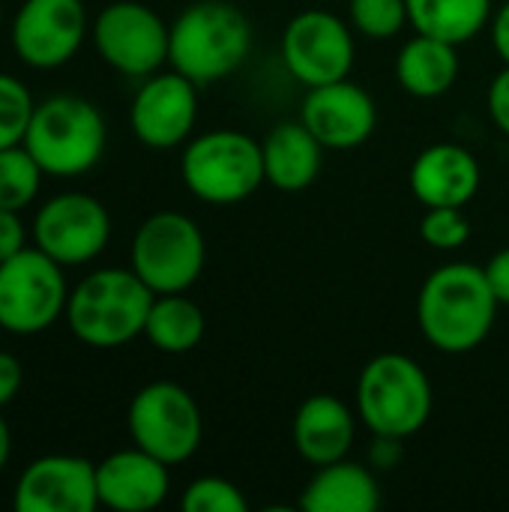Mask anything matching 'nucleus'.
I'll return each mask as SVG.
<instances>
[{
	"mask_svg": "<svg viewBox=\"0 0 509 512\" xmlns=\"http://www.w3.org/2000/svg\"><path fill=\"white\" fill-rule=\"evenodd\" d=\"M252 48V24L228 0H198L171 24L168 63L189 81L213 84L237 72Z\"/></svg>",
	"mask_w": 509,
	"mask_h": 512,
	"instance_id": "2",
	"label": "nucleus"
},
{
	"mask_svg": "<svg viewBox=\"0 0 509 512\" xmlns=\"http://www.w3.org/2000/svg\"><path fill=\"white\" fill-rule=\"evenodd\" d=\"M69 285L63 267L42 249H21L0 264V330L36 336L66 315Z\"/></svg>",
	"mask_w": 509,
	"mask_h": 512,
	"instance_id": "8",
	"label": "nucleus"
},
{
	"mask_svg": "<svg viewBox=\"0 0 509 512\" xmlns=\"http://www.w3.org/2000/svg\"><path fill=\"white\" fill-rule=\"evenodd\" d=\"M420 234L432 249H462L471 237V222L462 207H426Z\"/></svg>",
	"mask_w": 509,
	"mask_h": 512,
	"instance_id": "29",
	"label": "nucleus"
},
{
	"mask_svg": "<svg viewBox=\"0 0 509 512\" xmlns=\"http://www.w3.org/2000/svg\"><path fill=\"white\" fill-rule=\"evenodd\" d=\"M408 18L417 33L462 45L492 21V0H408Z\"/></svg>",
	"mask_w": 509,
	"mask_h": 512,
	"instance_id": "24",
	"label": "nucleus"
},
{
	"mask_svg": "<svg viewBox=\"0 0 509 512\" xmlns=\"http://www.w3.org/2000/svg\"><path fill=\"white\" fill-rule=\"evenodd\" d=\"M42 168L27 153L24 144L0 150V207L3 210H24L36 201L42 186Z\"/></svg>",
	"mask_w": 509,
	"mask_h": 512,
	"instance_id": "25",
	"label": "nucleus"
},
{
	"mask_svg": "<svg viewBox=\"0 0 509 512\" xmlns=\"http://www.w3.org/2000/svg\"><path fill=\"white\" fill-rule=\"evenodd\" d=\"M282 60L303 87L342 81L354 66V33L339 15L306 9L282 33Z\"/></svg>",
	"mask_w": 509,
	"mask_h": 512,
	"instance_id": "12",
	"label": "nucleus"
},
{
	"mask_svg": "<svg viewBox=\"0 0 509 512\" xmlns=\"http://www.w3.org/2000/svg\"><path fill=\"white\" fill-rule=\"evenodd\" d=\"M195 120H198V84L180 75L177 69L147 75L129 108V123L135 138L153 150H171L183 144L192 135Z\"/></svg>",
	"mask_w": 509,
	"mask_h": 512,
	"instance_id": "14",
	"label": "nucleus"
},
{
	"mask_svg": "<svg viewBox=\"0 0 509 512\" xmlns=\"http://www.w3.org/2000/svg\"><path fill=\"white\" fill-rule=\"evenodd\" d=\"M180 507L186 512H246L249 504L243 492L225 480V477H201L192 480L180 498Z\"/></svg>",
	"mask_w": 509,
	"mask_h": 512,
	"instance_id": "28",
	"label": "nucleus"
},
{
	"mask_svg": "<svg viewBox=\"0 0 509 512\" xmlns=\"http://www.w3.org/2000/svg\"><path fill=\"white\" fill-rule=\"evenodd\" d=\"M459 78V54L453 42L417 33L411 36L396 57V81L405 93L417 99L444 96Z\"/></svg>",
	"mask_w": 509,
	"mask_h": 512,
	"instance_id": "22",
	"label": "nucleus"
},
{
	"mask_svg": "<svg viewBox=\"0 0 509 512\" xmlns=\"http://www.w3.org/2000/svg\"><path fill=\"white\" fill-rule=\"evenodd\" d=\"M498 306L486 270L468 261H453L426 276L417 297V324L432 348L444 354H468L489 339Z\"/></svg>",
	"mask_w": 509,
	"mask_h": 512,
	"instance_id": "1",
	"label": "nucleus"
},
{
	"mask_svg": "<svg viewBox=\"0 0 509 512\" xmlns=\"http://www.w3.org/2000/svg\"><path fill=\"white\" fill-rule=\"evenodd\" d=\"M9 453H12V435H9L6 420L0 417V474H3V468H6V462H9Z\"/></svg>",
	"mask_w": 509,
	"mask_h": 512,
	"instance_id": "35",
	"label": "nucleus"
},
{
	"mask_svg": "<svg viewBox=\"0 0 509 512\" xmlns=\"http://www.w3.org/2000/svg\"><path fill=\"white\" fill-rule=\"evenodd\" d=\"M300 120L324 144V150H354L372 138L378 126V108L363 87L342 78L309 87Z\"/></svg>",
	"mask_w": 509,
	"mask_h": 512,
	"instance_id": "16",
	"label": "nucleus"
},
{
	"mask_svg": "<svg viewBox=\"0 0 509 512\" xmlns=\"http://www.w3.org/2000/svg\"><path fill=\"white\" fill-rule=\"evenodd\" d=\"M186 189L213 207H231L258 192L264 177V153L252 135L237 129H213L192 138L180 159Z\"/></svg>",
	"mask_w": 509,
	"mask_h": 512,
	"instance_id": "6",
	"label": "nucleus"
},
{
	"mask_svg": "<svg viewBox=\"0 0 509 512\" xmlns=\"http://www.w3.org/2000/svg\"><path fill=\"white\" fill-rule=\"evenodd\" d=\"M432 384L426 369L405 354H378L357 381V411L375 438L405 441L432 417Z\"/></svg>",
	"mask_w": 509,
	"mask_h": 512,
	"instance_id": "5",
	"label": "nucleus"
},
{
	"mask_svg": "<svg viewBox=\"0 0 509 512\" xmlns=\"http://www.w3.org/2000/svg\"><path fill=\"white\" fill-rule=\"evenodd\" d=\"M93 45L99 57L129 78H147L168 63L171 27L156 9L138 0L108 3L93 21Z\"/></svg>",
	"mask_w": 509,
	"mask_h": 512,
	"instance_id": "10",
	"label": "nucleus"
},
{
	"mask_svg": "<svg viewBox=\"0 0 509 512\" xmlns=\"http://www.w3.org/2000/svg\"><path fill=\"white\" fill-rule=\"evenodd\" d=\"M483 270H486V279H489V285H492L498 303H501V306H509V246L507 249H501V252H495Z\"/></svg>",
	"mask_w": 509,
	"mask_h": 512,
	"instance_id": "32",
	"label": "nucleus"
},
{
	"mask_svg": "<svg viewBox=\"0 0 509 512\" xmlns=\"http://www.w3.org/2000/svg\"><path fill=\"white\" fill-rule=\"evenodd\" d=\"M12 504L18 512H93L96 465L81 456H42L21 471Z\"/></svg>",
	"mask_w": 509,
	"mask_h": 512,
	"instance_id": "15",
	"label": "nucleus"
},
{
	"mask_svg": "<svg viewBox=\"0 0 509 512\" xmlns=\"http://www.w3.org/2000/svg\"><path fill=\"white\" fill-rule=\"evenodd\" d=\"M489 114L495 126L509 138V66H504L489 84Z\"/></svg>",
	"mask_w": 509,
	"mask_h": 512,
	"instance_id": "31",
	"label": "nucleus"
},
{
	"mask_svg": "<svg viewBox=\"0 0 509 512\" xmlns=\"http://www.w3.org/2000/svg\"><path fill=\"white\" fill-rule=\"evenodd\" d=\"M351 24L369 39H393L408 18V0H348Z\"/></svg>",
	"mask_w": 509,
	"mask_h": 512,
	"instance_id": "26",
	"label": "nucleus"
},
{
	"mask_svg": "<svg viewBox=\"0 0 509 512\" xmlns=\"http://www.w3.org/2000/svg\"><path fill=\"white\" fill-rule=\"evenodd\" d=\"M291 435H294L297 453L309 465L321 468L348 456L354 435H357V420L342 399L330 393H318L300 405Z\"/></svg>",
	"mask_w": 509,
	"mask_h": 512,
	"instance_id": "19",
	"label": "nucleus"
},
{
	"mask_svg": "<svg viewBox=\"0 0 509 512\" xmlns=\"http://www.w3.org/2000/svg\"><path fill=\"white\" fill-rule=\"evenodd\" d=\"M129 258L132 270L153 294H186L204 270L207 243L189 216L162 210L138 225Z\"/></svg>",
	"mask_w": 509,
	"mask_h": 512,
	"instance_id": "7",
	"label": "nucleus"
},
{
	"mask_svg": "<svg viewBox=\"0 0 509 512\" xmlns=\"http://www.w3.org/2000/svg\"><path fill=\"white\" fill-rule=\"evenodd\" d=\"M33 108H36V102H33L30 90L15 75L0 72V150L24 141Z\"/></svg>",
	"mask_w": 509,
	"mask_h": 512,
	"instance_id": "27",
	"label": "nucleus"
},
{
	"mask_svg": "<svg viewBox=\"0 0 509 512\" xmlns=\"http://www.w3.org/2000/svg\"><path fill=\"white\" fill-rule=\"evenodd\" d=\"M27 246V231L18 216V210H3L0 207V264L18 255Z\"/></svg>",
	"mask_w": 509,
	"mask_h": 512,
	"instance_id": "30",
	"label": "nucleus"
},
{
	"mask_svg": "<svg viewBox=\"0 0 509 512\" xmlns=\"http://www.w3.org/2000/svg\"><path fill=\"white\" fill-rule=\"evenodd\" d=\"M126 426L132 444L156 456L168 468L192 459L204 435L198 402L174 381H153L141 387L129 402Z\"/></svg>",
	"mask_w": 509,
	"mask_h": 512,
	"instance_id": "9",
	"label": "nucleus"
},
{
	"mask_svg": "<svg viewBox=\"0 0 509 512\" xmlns=\"http://www.w3.org/2000/svg\"><path fill=\"white\" fill-rule=\"evenodd\" d=\"M306 512H375L381 507V489L369 468L360 462H330L315 471L300 495Z\"/></svg>",
	"mask_w": 509,
	"mask_h": 512,
	"instance_id": "21",
	"label": "nucleus"
},
{
	"mask_svg": "<svg viewBox=\"0 0 509 512\" xmlns=\"http://www.w3.org/2000/svg\"><path fill=\"white\" fill-rule=\"evenodd\" d=\"M111 240V216L105 204L87 192H63L48 198L33 219V243L60 267L90 264Z\"/></svg>",
	"mask_w": 509,
	"mask_h": 512,
	"instance_id": "11",
	"label": "nucleus"
},
{
	"mask_svg": "<svg viewBox=\"0 0 509 512\" xmlns=\"http://www.w3.org/2000/svg\"><path fill=\"white\" fill-rule=\"evenodd\" d=\"M264 153V177L270 186L282 192L309 189L324 162V144L300 123H279L261 141Z\"/></svg>",
	"mask_w": 509,
	"mask_h": 512,
	"instance_id": "20",
	"label": "nucleus"
},
{
	"mask_svg": "<svg viewBox=\"0 0 509 512\" xmlns=\"http://www.w3.org/2000/svg\"><path fill=\"white\" fill-rule=\"evenodd\" d=\"M492 45L504 66H509V0L492 15Z\"/></svg>",
	"mask_w": 509,
	"mask_h": 512,
	"instance_id": "34",
	"label": "nucleus"
},
{
	"mask_svg": "<svg viewBox=\"0 0 509 512\" xmlns=\"http://www.w3.org/2000/svg\"><path fill=\"white\" fill-rule=\"evenodd\" d=\"M21 390V363L9 354L0 351V408L9 405Z\"/></svg>",
	"mask_w": 509,
	"mask_h": 512,
	"instance_id": "33",
	"label": "nucleus"
},
{
	"mask_svg": "<svg viewBox=\"0 0 509 512\" xmlns=\"http://www.w3.org/2000/svg\"><path fill=\"white\" fill-rule=\"evenodd\" d=\"M105 141L108 129L99 108L84 96L57 93L33 108L21 144L45 177H81L99 165Z\"/></svg>",
	"mask_w": 509,
	"mask_h": 512,
	"instance_id": "4",
	"label": "nucleus"
},
{
	"mask_svg": "<svg viewBox=\"0 0 509 512\" xmlns=\"http://www.w3.org/2000/svg\"><path fill=\"white\" fill-rule=\"evenodd\" d=\"M408 180L423 207H465L480 192L483 171L468 147L441 141L414 159Z\"/></svg>",
	"mask_w": 509,
	"mask_h": 512,
	"instance_id": "18",
	"label": "nucleus"
},
{
	"mask_svg": "<svg viewBox=\"0 0 509 512\" xmlns=\"http://www.w3.org/2000/svg\"><path fill=\"white\" fill-rule=\"evenodd\" d=\"M153 297L156 294L138 279L132 267H105L87 273L69 291L66 324L72 336L87 348H123L144 336Z\"/></svg>",
	"mask_w": 509,
	"mask_h": 512,
	"instance_id": "3",
	"label": "nucleus"
},
{
	"mask_svg": "<svg viewBox=\"0 0 509 512\" xmlns=\"http://www.w3.org/2000/svg\"><path fill=\"white\" fill-rule=\"evenodd\" d=\"M87 36L81 0H24L12 21V48L33 69H57L75 57Z\"/></svg>",
	"mask_w": 509,
	"mask_h": 512,
	"instance_id": "13",
	"label": "nucleus"
},
{
	"mask_svg": "<svg viewBox=\"0 0 509 512\" xmlns=\"http://www.w3.org/2000/svg\"><path fill=\"white\" fill-rule=\"evenodd\" d=\"M0 18H3V9H0Z\"/></svg>",
	"mask_w": 509,
	"mask_h": 512,
	"instance_id": "36",
	"label": "nucleus"
},
{
	"mask_svg": "<svg viewBox=\"0 0 509 512\" xmlns=\"http://www.w3.org/2000/svg\"><path fill=\"white\" fill-rule=\"evenodd\" d=\"M207 330L204 312L186 294H156L144 336L162 354H189L201 345Z\"/></svg>",
	"mask_w": 509,
	"mask_h": 512,
	"instance_id": "23",
	"label": "nucleus"
},
{
	"mask_svg": "<svg viewBox=\"0 0 509 512\" xmlns=\"http://www.w3.org/2000/svg\"><path fill=\"white\" fill-rule=\"evenodd\" d=\"M99 507L117 512L156 510L171 489L168 465L141 447L117 450L96 465Z\"/></svg>",
	"mask_w": 509,
	"mask_h": 512,
	"instance_id": "17",
	"label": "nucleus"
}]
</instances>
